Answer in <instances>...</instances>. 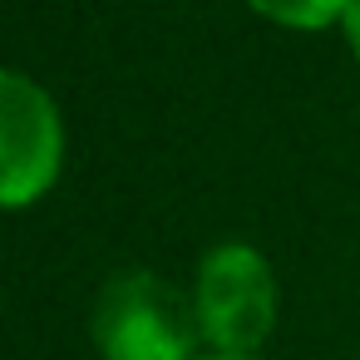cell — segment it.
I'll use <instances>...</instances> for the list:
<instances>
[{"label":"cell","mask_w":360,"mask_h":360,"mask_svg":"<svg viewBox=\"0 0 360 360\" xmlns=\"http://www.w3.org/2000/svg\"><path fill=\"white\" fill-rule=\"evenodd\" d=\"M193 311L207 355H257L281 316L276 266L252 242H217L193 271Z\"/></svg>","instance_id":"obj_2"},{"label":"cell","mask_w":360,"mask_h":360,"mask_svg":"<svg viewBox=\"0 0 360 360\" xmlns=\"http://www.w3.org/2000/svg\"><path fill=\"white\" fill-rule=\"evenodd\" d=\"M247 6H252L262 20L281 25V30H306V35H311V30L340 25L355 0H247Z\"/></svg>","instance_id":"obj_4"},{"label":"cell","mask_w":360,"mask_h":360,"mask_svg":"<svg viewBox=\"0 0 360 360\" xmlns=\"http://www.w3.org/2000/svg\"><path fill=\"white\" fill-rule=\"evenodd\" d=\"M335 30H340V40H345V50H350V55L360 60V0H355V6L345 11V20H340Z\"/></svg>","instance_id":"obj_5"},{"label":"cell","mask_w":360,"mask_h":360,"mask_svg":"<svg viewBox=\"0 0 360 360\" xmlns=\"http://www.w3.org/2000/svg\"><path fill=\"white\" fill-rule=\"evenodd\" d=\"M202 360H262V355H202Z\"/></svg>","instance_id":"obj_6"},{"label":"cell","mask_w":360,"mask_h":360,"mask_svg":"<svg viewBox=\"0 0 360 360\" xmlns=\"http://www.w3.org/2000/svg\"><path fill=\"white\" fill-rule=\"evenodd\" d=\"M65 173V119L55 94L0 65V212L35 207Z\"/></svg>","instance_id":"obj_3"},{"label":"cell","mask_w":360,"mask_h":360,"mask_svg":"<svg viewBox=\"0 0 360 360\" xmlns=\"http://www.w3.org/2000/svg\"><path fill=\"white\" fill-rule=\"evenodd\" d=\"M89 335L99 360H202L193 291L148 266H129L99 286Z\"/></svg>","instance_id":"obj_1"}]
</instances>
